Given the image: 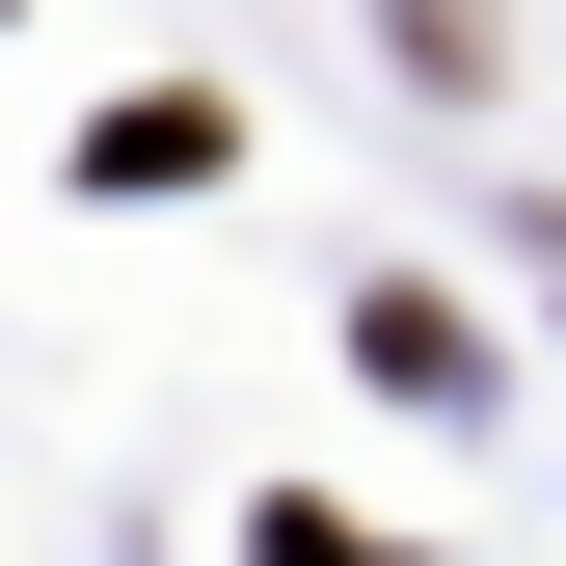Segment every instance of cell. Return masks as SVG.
<instances>
[{"label":"cell","instance_id":"1","mask_svg":"<svg viewBox=\"0 0 566 566\" xmlns=\"http://www.w3.org/2000/svg\"><path fill=\"white\" fill-rule=\"evenodd\" d=\"M217 163H243V108H217V82H135V108L82 135V189H217Z\"/></svg>","mask_w":566,"mask_h":566},{"label":"cell","instance_id":"2","mask_svg":"<svg viewBox=\"0 0 566 566\" xmlns=\"http://www.w3.org/2000/svg\"><path fill=\"white\" fill-rule=\"evenodd\" d=\"M350 378H378V405H485V324L459 297H350Z\"/></svg>","mask_w":566,"mask_h":566},{"label":"cell","instance_id":"3","mask_svg":"<svg viewBox=\"0 0 566 566\" xmlns=\"http://www.w3.org/2000/svg\"><path fill=\"white\" fill-rule=\"evenodd\" d=\"M405 28V82H485V0H378Z\"/></svg>","mask_w":566,"mask_h":566},{"label":"cell","instance_id":"4","mask_svg":"<svg viewBox=\"0 0 566 566\" xmlns=\"http://www.w3.org/2000/svg\"><path fill=\"white\" fill-rule=\"evenodd\" d=\"M0 28H28V0H0Z\"/></svg>","mask_w":566,"mask_h":566}]
</instances>
